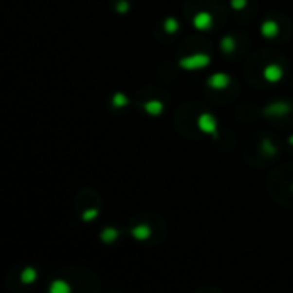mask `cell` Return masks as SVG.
Masks as SVG:
<instances>
[{
  "mask_svg": "<svg viewBox=\"0 0 293 293\" xmlns=\"http://www.w3.org/2000/svg\"><path fill=\"white\" fill-rule=\"evenodd\" d=\"M209 64V57L207 55H192V57H185L180 60V65L185 69H197L204 67Z\"/></svg>",
  "mask_w": 293,
  "mask_h": 293,
  "instance_id": "obj_1",
  "label": "cell"
},
{
  "mask_svg": "<svg viewBox=\"0 0 293 293\" xmlns=\"http://www.w3.org/2000/svg\"><path fill=\"white\" fill-rule=\"evenodd\" d=\"M199 127L204 130V132L209 134H216V122L211 118V115L204 113L202 117L199 118Z\"/></svg>",
  "mask_w": 293,
  "mask_h": 293,
  "instance_id": "obj_2",
  "label": "cell"
},
{
  "mask_svg": "<svg viewBox=\"0 0 293 293\" xmlns=\"http://www.w3.org/2000/svg\"><path fill=\"white\" fill-rule=\"evenodd\" d=\"M211 16L206 14V12H201V14L196 16V19H194V26H196L197 29H209L211 28Z\"/></svg>",
  "mask_w": 293,
  "mask_h": 293,
  "instance_id": "obj_3",
  "label": "cell"
},
{
  "mask_svg": "<svg viewBox=\"0 0 293 293\" xmlns=\"http://www.w3.org/2000/svg\"><path fill=\"white\" fill-rule=\"evenodd\" d=\"M207 82H209V86H213L215 90H221V88H225L226 84H228L230 79L226 77L225 74H215Z\"/></svg>",
  "mask_w": 293,
  "mask_h": 293,
  "instance_id": "obj_4",
  "label": "cell"
},
{
  "mask_svg": "<svg viewBox=\"0 0 293 293\" xmlns=\"http://www.w3.org/2000/svg\"><path fill=\"white\" fill-rule=\"evenodd\" d=\"M264 77L268 81H278V79H281V69L278 65H269L264 71Z\"/></svg>",
  "mask_w": 293,
  "mask_h": 293,
  "instance_id": "obj_5",
  "label": "cell"
},
{
  "mask_svg": "<svg viewBox=\"0 0 293 293\" xmlns=\"http://www.w3.org/2000/svg\"><path fill=\"white\" fill-rule=\"evenodd\" d=\"M146 110L149 111L151 115H158L163 110V105H161L160 101H151V103H146Z\"/></svg>",
  "mask_w": 293,
  "mask_h": 293,
  "instance_id": "obj_6",
  "label": "cell"
},
{
  "mask_svg": "<svg viewBox=\"0 0 293 293\" xmlns=\"http://www.w3.org/2000/svg\"><path fill=\"white\" fill-rule=\"evenodd\" d=\"M262 31H264L266 36L276 35V24H275V22H266V24L262 26Z\"/></svg>",
  "mask_w": 293,
  "mask_h": 293,
  "instance_id": "obj_7",
  "label": "cell"
},
{
  "mask_svg": "<svg viewBox=\"0 0 293 293\" xmlns=\"http://www.w3.org/2000/svg\"><path fill=\"white\" fill-rule=\"evenodd\" d=\"M113 105L115 107H124V105H127V98H125L124 94H115Z\"/></svg>",
  "mask_w": 293,
  "mask_h": 293,
  "instance_id": "obj_8",
  "label": "cell"
},
{
  "mask_svg": "<svg viewBox=\"0 0 293 293\" xmlns=\"http://www.w3.org/2000/svg\"><path fill=\"white\" fill-rule=\"evenodd\" d=\"M113 237H115V232H113V230H107V232L103 233L105 242H108V240H113Z\"/></svg>",
  "mask_w": 293,
  "mask_h": 293,
  "instance_id": "obj_9",
  "label": "cell"
},
{
  "mask_svg": "<svg viewBox=\"0 0 293 293\" xmlns=\"http://www.w3.org/2000/svg\"><path fill=\"white\" fill-rule=\"evenodd\" d=\"M237 9H242L243 7V0H237V5H235Z\"/></svg>",
  "mask_w": 293,
  "mask_h": 293,
  "instance_id": "obj_10",
  "label": "cell"
},
{
  "mask_svg": "<svg viewBox=\"0 0 293 293\" xmlns=\"http://www.w3.org/2000/svg\"><path fill=\"white\" fill-rule=\"evenodd\" d=\"M168 28H170V31H173V29H175V22L170 21V22H168Z\"/></svg>",
  "mask_w": 293,
  "mask_h": 293,
  "instance_id": "obj_11",
  "label": "cell"
}]
</instances>
